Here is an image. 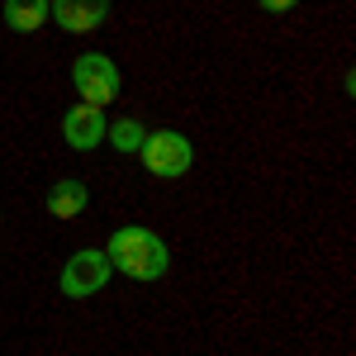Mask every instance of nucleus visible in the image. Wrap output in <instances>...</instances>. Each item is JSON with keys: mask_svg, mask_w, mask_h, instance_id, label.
I'll use <instances>...</instances> for the list:
<instances>
[{"mask_svg": "<svg viewBox=\"0 0 356 356\" xmlns=\"http://www.w3.org/2000/svg\"><path fill=\"white\" fill-rule=\"evenodd\" d=\"M48 19L67 33H95L110 19V0H48Z\"/></svg>", "mask_w": 356, "mask_h": 356, "instance_id": "nucleus-6", "label": "nucleus"}, {"mask_svg": "<svg viewBox=\"0 0 356 356\" xmlns=\"http://www.w3.org/2000/svg\"><path fill=\"white\" fill-rule=\"evenodd\" d=\"M257 5H261L266 15H290V10H295L300 0H257Z\"/></svg>", "mask_w": 356, "mask_h": 356, "instance_id": "nucleus-10", "label": "nucleus"}, {"mask_svg": "<svg viewBox=\"0 0 356 356\" xmlns=\"http://www.w3.org/2000/svg\"><path fill=\"white\" fill-rule=\"evenodd\" d=\"M105 257H110V271L129 275V280H162L171 271V247H166L162 233L143 228V223H124L114 228L110 243H105Z\"/></svg>", "mask_w": 356, "mask_h": 356, "instance_id": "nucleus-1", "label": "nucleus"}, {"mask_svg": "<svg viewBox=\"0 0 356 356\" xmlns=\"http://www.w3.org/2000/svg\"><path fill=\"white\" fill-rule=\"evenodd\" d=\"M43 204H48L53 219H76L90 204V191H86V181H53V191H48Z\"/></svg>", "mask_w": 356, "mask_h": 356, "instance_id": "nucleus-7", "label": "nucleus"}, {"mask_svg": "<svg viewBox=\"0 0 356 356\" xmlns=\"http://www.w3.org/2000/svg\"><path fill=\"white\" fill-rule=\"evenodd\" d=\"M143 138H147V129L138 124L134 114H124V119H114L110 129H105V143H110L114 152H138V147H143Z\"/></svg>", "mask_w": 356, "mask_h": 356, "instance_id": "nucleus-9", "label": "nucleus"}, {"mask_svg": "<svg viewBox=\"0 0 356 356\" xmlns=\"http://www.w3.org/2000/svg\"><path fill=\"white\" fill-rule=\"evenodd\" d=\"M138 162H143L147 176H157V181H181L195 166V143L186 134H176V129H157V134L143 138Z\"/></svg>", "mask_w": 356, "mask_h": 356, "instance_id": "nucleus-2", "label": "nucleus"}, {"mask_svg": "<svg viewBox=\"0 0 356 356\" xmlns=\"http://www.w3.org/2000/svg\"><path fill=\"white\" fill-rule=\"evenodd\" d=\"M110 257H105V247H81V252H72L67 261H62V295L67 300H90V295H100L105 285H110Z\"/></svg>", "mask_w": 356, "mask_h": 356, "instance_id": "nucleus-4", "label": "nucleus"}, {"mask_svg": "<svg viewBox=\"0 0 356 356\" xmlns=\"http://www.w3.org/2000/svg\"><path fill=\"white\" fill-rule=\"evenodd\" d=\"M72 90L81 95V105H114L119 100V90H124V76H119V67H114V57L105 53H81L72 62Z\"/></svg>", "mask_w": 356, "mask_h": 356, "instance_id": "nucleus-3", "label": "nucleus"}, {"mask_svg": "<svg viewBox=\"0 0 356 356\" xmlns=\"http://www.w3.org/2000/svg\"><path fill=\"white\" fill-rule=\"evenodd\" d=\"M5 24L15 33H38L48 24V0H5Z\"/></svg>", "mask_w": 356, "mask_h": 356, "instance_id": "nucleus-8", "label": "nucleus"}, {"mask_svg": "<svg viewBox=\"0 0 356 356\" xmlns=\"http://www.w3.org/2000/svg\"><path fill=\"white\" fill-rule=\"evenodd\" d=\"M105 129H110V119H105L100 105H72V110L62 114V138H67V147H76V152L100 147V143H105Z\"/></svg>", "mask_w": 356, "mask_h": 356, "instance_id": "nucleus-5", "label": "nucleus"}]
</instances>
